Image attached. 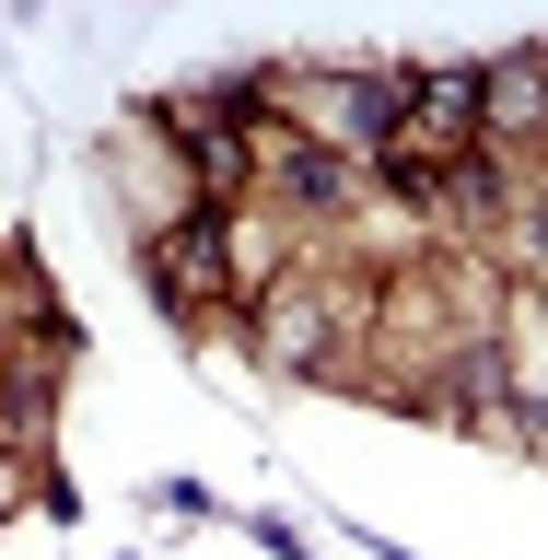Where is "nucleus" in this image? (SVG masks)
<instances>
[{"label":"nucleus","mask_w":548,"mask_h":560,"mask_svg":"<svg viewBox=\"0 0 548 560\" xmlns=\"http://www.w3.org/2000/svg\"><path fill=\"white\" fill-rule=\"evenodd\" d=\"M105 164H117V199H129V234H140V245H164L187 210H210V199H199V175H187V152L152 129V105H140L129 129L105 140Z\"/></svg>","instance_id":"obj_2"},{"label":"nucleus","mask_w":548,"mask_h":560,"mask_svg":"<svg viewBox=\"0 0 548 560\" xmlns=\"http://www.w3.org/2000/svg\"><path fill=\"white\" fill-rule=\"evenodd\" d=\"M490 362H502V397H514V444L548 455V292H537V280H514V292H502Z\"/></svg>","instance_id":"obj_3"},{"label":"nucleus","mask_w":548,"mask_h":560,"mask_svg":"<svg viewBox=\"0 0 548 560\" xmlns=\"http://www.w3.org/2000/svg\"><path fill=\"white\" fill-rule=\"evenodd\" d=\"M140 269H152V304L187 315V327L234 315V234H222V210H187L164 245H140Z\"/></svg>","instance_id":"obj_1"}]
</instances>
